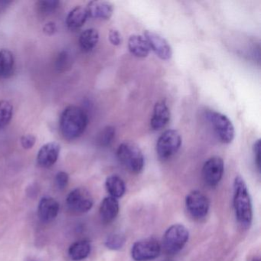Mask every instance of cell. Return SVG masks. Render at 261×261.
<instances>
[{
	"instance_id": "obj_1",
	"label": "cell",
	"mask_w": 261,
	"mask_h": 261,
	"mask_svg": "<svg viewBox=\"0 0 261 261\" xmlns=\"http://www.w3.org/2000/svg\"><path fill=\"white\" fill-rule=\"evenodd\" d=\"M88 123V115L82 108L68 107L61 116V134L67 140H75L84 134Z\"/></svg>"
},
{
	"instance_id": "obj_2",
	"label": "cell",
	"mask_w": 261,
	"mask_h": 261,
	"mask_svg": "<svg viewBox=\"0 0 261 261\" xmlns=\"http://www.w3.org/2000/svg\"><path fill=\"white\" fill-rule=\"evenodd\" d=\"M233 209L235 216L242 227H248L253 218L251 199L246 183L241 176L233 181Z\"/></svg>"
},
{
	"instance_id": "obj_3",
	"label": "cell",
	"mask_w": 261,
	"mask_h": 261,
	"mask_svg": "<svg viewBox=\"0 0 261 261\" xmlns=\"http://www.w3.org/2000/svg\"><path fill=\"white\" fill-rule=\"evenodd\" d=\"M117 156L120 164L131 173H140L144 168L143 152L133 142H125L120 144L117 149Z\"/></svg>"
},
{
	"instance_id": "obj_4",
	"label": "cell",
	"mask_w": 261,
	"mask_h": 261,
	"mask_svg": "<svg viewBox=\"0 0 261 261\" xmlns=\"http://www.w3.org/2000/svg\"><path fill=\"white\" fill-rule=\"evenodd\" d=\"M188 229L181 224H174L167 229L163 237V247L168 254L178 253L189 241Z\"/></svg>"
},
{
	"instance_id": "obj_5",
	"label": "cell",
	"mask_w": 261,
	"mask_h": 261,
	"mask_svg": "<svg viewBox=\"0 0 261 261\" xmlns=\"http://www.w3.org/2000/svg\"><path fill=\"white\" fill-rule=\"evenodd\" d=\"M181 137L175 129L165 131L156 143V152L162 160H167L173 156L181 147Z\"/></svg>"
},
{
	"instance_id": "obj_6",
	"label": "cell",
	"mask_w": 261,
	"mask_h": 261,
	"mask_svg": "<svg viewBox=\"0 0 261 261\" xmlns=\"http://www.w3.org/2000/svg\"><path fill=\"white\" fill-rule=\"evenodd\" d=\"M207 119L215 134L223 143L229 144L233 141L235 135L234 127L228 117L221 113L212 111L207 114Z\"/></svg>"
},
{
	"instance_id": "obj_7",
	"label": "cell",
	"mask_w": 261,
	"mask_h": 261,
	"mask_svg": "<svg viewBox=\"0 0 261 261\" xmlns=\"http://www.w3.org/2000/svg\"><path fill=\"white\" fill-rule=\"evenodd\" d=\"M162 247L154 238L137 241L131 249V256L135 261H149L160 256Z\"/></svg>"
},
{
	"instance_id": "obj_8",
	"label": "cell",
	"mask_w": 261,
	"mask_h": 261,
	"mask_svg": "<svg viewBox=\"0 0 261 261\" xmlns=\"http://www.w3.org/2000/svg\"><path fill=\"white\" fill-rule=\"evenodd\" d=\"M66 201L68 207L77 213L88 212L94 204L91 194L84 188H77L71 191L67 197Z\"/></svg>"
},
{
	"instance_id": "obj_9",
	"label": "cell",
	"mask_w": 261,
	"mask_h": 261,
	"mask_svg": "<svg viewBox=\"0 0 261 261\" xmlns=\"http://www.w3.org/2000/svg\"><path fill=\"white\" fill-rule=\"evenodd\" d=\"M186 206L188 212L193 218L201 219L207 215L210 204L202 192L192 191L186 197Z\"/></svg>"
},
{
	"instance_id": "obj_10",
	"label": "cell",
	"mask_w": 261,
	"mask_h": 261,
	"mask_svg": "<svg viewBox=\"0 0 261 261\" xmlns=\"http://www.w3.org/2000/svg\"><path fill=\"white\" fill-rule=\"evenodd\" d=\"M224 161L218 156L208 159L202 168L204 182L209 187H215L222 178L224 174Z\"/></svg>"
},
{
	"instance_id": "obj_11",
	"label": "cell",
	"mask_w": 261,
	"mask_h": 261,
	"mask_svg": "<svg viewBox=\"0 0 261 261\" xmlns=\"http://www.w3.org/2000/svg\"><path fill=\"white\" fill-rule=\"evenodd\" d=\"M144 38L149 44V48L162 60H169L172 56V50L169 42L160 35L152 31H146Z\"/></svg>"
},
{
	"instance_id": "obj_12",
	"label": "cell",
	"mask_w": 261,
	"mask_h": 261,
	"mask_svg": "<svg viewBox=\"0 0 261 261\" xmlns=\"http://www.w3.org/2000/svg\"><path fill=\"white\" fill-rule=\"evenodd\" d=\"M61 146L56 142H50L42 146L37 155V163L42 168H50L55 165L60 154Z\"/></svg>"
},
{
	"instance_id": "obj_13",
	"label": "cell",
	"mask_w": 261,
	"mask_h": 261,
	"mask_svg": "<svg viewBox=\"0 0 261 261\" xmlns=\"http://www.w3.org/2000/svg\"><path fill=\"white\" fill-rule=\"evenodd\" d=\"M60 205L55 198L44 197L39 201L38 206V215L44 222H49L57 217Z\"/></svg>"
},
{
	"instance_id": "obj_14",
	"label": "cell",
	"mask_w": 261,
	"mask_h": 261,
	"mask_svg": "<svg viewBox=\"0 0 261 261\" xmlns=\"http://www.w3.org/2000/svg\"><path fill=\"white\" fill-rule=\"evenodd\" d=\"M170 120V111L164 100H160L154 107L150 126L153 130L163 129Z\"/></svg>"
},
{
	"instance_id": "obj_15",
	"label": "cell",
	"mask_w": 261,
	"mask_h": 261,
	"mask_svg": "<svg viewBox=\"0 0 261 261\" xmlns=\"http://www.w3.org/2000/svg\"><path fill=\"white\" fill-rule=\"evenodd\" d=\"M86 8L88 16L94 19L108 20L114 13V6L108 1H91Z\"/></svg>"
},
{
	"instance_id": "obj_16",
	"label": "cell",
	"mask_w": 261,
	"mask_h": 261,
	"mask_svg": "<svg viewBox=\"0 0 261 261\" xmlns=\"http://www.w3.org/2000/svg\"><path fill=\"white\" fill-rule=\"evenodd\" d=\"M118 200L114 197H106L101 202L100 207V216L105 224H110L114 221L119 213Z\"/></svg>"
},
{
	"instance_id": "obj_17",
	"label": "cell",
	"mask_w": 261,
	"mask_h": 261,
	"mask_svg": "<svg viewBox=\"0 0 261 261\" xmlns=\"http://www.w3.org/2000/svg\"><path fill=\"white\" fill-rule=\"evenodd\" d=\"M128 48L133 56L140 59L147 57L151 50L146 39L138 35H133L129 37Z\"/></svg>"
},
{
	"instance_id": "obj_18",
	"label": "cell",
	"mask_w": 261,
	"mask_h": 261,
	"mask_svg": "<svg viewBox=\"0 0 261 261\" xmlns=\"http://www.w3.org/2000/svg\"><path fill=\"white\" fill-rule=\"evenodd\" d=\"M88 17L86 7L79 6L68 13L66 19L67 27L70 30H77L85 25Z\"/></svg>"
},
{
	"instance_id": "obj_19",
	"label": "cell",
	"mask_w": 261,
	"mask_h": 261,
	"mask_svg": "<svg viewBox=\"0 0 261 261\" xmlns=\"http://www.w3.org/2000/svg\"><path fill=\"white\" fill-rule=\"evenodd\" d=\"M91 246L88 241H79L70 246L68 255L72 260L80 261L89 256Z\"/></svg>"
},
{
	"instance_id": "obj_20",
	"label": "cell",
	"mask_w": 261,
	"mask_h": 261,
	"mask_svg": "<svg viewBox=\"0 0 261 261\" xmlns=\"http://www.w3.org/2000/svg\"><path fill=\"white\" fill-rule=\"evenodd\" d=\"M15 59L13 53L7 49L0 51V79L10 77L14 70Z\"/></svg>"
},
{
	"instance_id": "obj_21",
	"label": "cell",
	"mask_w": 261,
	"mask_h": 261,
	"mask_svg": "<svg viewBox=\"0 0 261 261\" xmlns=\"http://www.w3.org/2000/svg\"><path fill=\"white\" fill-rule=\"evenodd\" d=\"M99 33L94 29L85 30L79 38V45L82 51L85 53L91 51L95 48L99 42Z\"/></svg>"
},
{
	"instance_id": "obj_22",
	"label": "cell",
	"mask_w": 261,
	"mask_h": 261,
	"mask_svg": "<svg viewBox=\"0 0 261 261\" xmlns=\"http://www.w3.org/2000/svg\"><path fill=\"white\" fill-rule=\"evenodd\" d=\"M105 186L111 196L117 199L121 198L126 192V185L118 175H113L108 177L105 182Z\"/></svg>"
},
{
	"instance_id": "obj_23",
	"label": "cell",
	"mask_w": 261,
	"mask_h": 261,
	"mask_svg": "<svg viewBox=\"0 0 261 261\" xmlns=\"http://www.w3.org/2000/svg\"><path fill=\"white\" fill-rule=\"evenodd\" d=\"M13 105L7 100H0V129L5 127L13 118Z\"/></svg>"
},
{
	"instance_id": "obj_24",
	"label": "cell",
	"mask_w": 261,
	"mask_h": 261,
	"mask_svg": "<svg viewBox=\"0 0 261 261\" xmlns=\"http://www.w3.org/2000/svg\"><path fill=\"white\" fill-rule=\"evenodd\" d=\"M115 128L114 126H106L97 135V144L100 146H103V147L110 146L115 137Z\"/></svg>"
},
{
	"instance_id": "obj_25",
	"label": "cell",
	"mask_w": 261,
	"mask_h": 261,
	"mask_svg": "<svg viewBox=\"0 0 261 261\" xmlns=\"http://www.w3.org/2000/svg\"><path fill=\"white\" fill-rule=\"evenodd\" d=\"M125 238L120 233H112L107 238L105 246L110 250H118L123 247Z\"/></svg>"
},
{
	"instance_id": "obj_26",
	"label": "cell",
	"mask_w": 261,
	"mask_h": 261,
	"mask_svg": "<svg viewBox=\"0 0 261 261\" xmlns=\"http://www.w3.org/2000/svg\"><path fill=\"white\" fill-rule=\"evenodd\" d=\"M60 3L55 0H48V1H39L37 3V8L39 12L44 14H48L51 12L55 11L59 7Z\"/></svg>"
},
{
	"instance_id": "obj_27",
	"label": "cell",
	"mask_w": 261,
	"mask_h": 261,
	"mask_svg": "<svg viewBox=\"0 0 261 261\" xmlns=\"http://www.w3.org/2000/svg\"><path fill=\"white\" fill-rule=\"evenodd\" d=\"M69 61V54L66 51H61L59 56H58L57 61H56V67H57L58 69L62 71L68 66Z\"/></svg>"
},
{
	"instance_id": "obj_28",
	"label": "cell",
	"mask_w": 261,
	"mask_h": 261,
	"mask_svg": "<svg viewBox=\"0 0 261 261\" xmlns=\"http://www.w3.org/2000/svg\"><path fill=\"white\" fill-rule=\"evenodd\" d=\"M69 181V175L67 172H59L56 176V185L59 189H64Z\"/></svg>"
},
{
	"instance_id": "obj_29",
	"label": "cell",
	"mask_w": 261,
	"mask_h": 261,
	"mask_svg": "<svg viewBox=\"0 0 261 261\" xmlns=\"http://www.w3.org/2000/svg\"><path fill=\"white\" fill-rule=\"evenodd\" d=\"M21 145L25 149H32L36 143V138L34 135L27 134L21 137Z\"/></svg>"
},
{
	"instance_id": "obj_30",
	"label": "cell",
	"mask_w": 261,
	"mask_h": 261,
	"mask_svg": "<svg viewBox=\"0 0 261 261\" xmlns=\"http://www.w3.org/2000/svg\"><path fill=\"white\" fill-rule=\"evenodd\" d=\"M109 40L112 45L118 46L122 43V36L117 30H111L109 33Z\"/></svg>"
},
{
	"instance_id": "obj_31",
	"label": "cell",
	"mask_w": 261,
	"mask_h": 261,
	"mask_svg": "<svg viewBox=\"0 0 261 261\" xmlns=\"http://www.w3.org/2000/svg\"><path fill=\"white\" fill-rule=\"evenodd\" d=\"M253 152H254L255 162H256V166L259 169L260 166V141L258 140L253 146Z\"/></svg>"
},
{
	"instance_id": "obj_32",
	"label": "cell",
	"mask_w": 261,
	"mask_h": 261,
	"mask_svg": "<svg viewBox=\"0 0 261 261\" xmlns=\"http://www.w3.org/2000/svg\"><path fill=\"white\" fill-rule=\"evenodd\" d=\"M43 31L45 34L48 36H53L57 31V27L56 24L53 22H49L48 23L45 24L43 27Z\"/></svg>"
},
{
	"instance_id": "obj_33",
	"label": "cell",
	"mask_w": 261,
	"mask_h": 261,
	"mask_svg": "<svg viewBox=\"0 0 261 261\" xmlns=\"http://www.w3.org/2000/svg\"><path fill=\"white\" fill-rule=\"evenodd\" d=\"M25 261H38L37 259H33V258H27Z\"/></svg>"
},
{
	"instance_id": "obj_34",
	"label": "cell",
	"mask_w": 261,
	"mask_h": 261,
	"mask_svg": "<svg viewBox=\"0 0 261 261\" xmlns=\"http://www.w3.org/2000/svg\"><path fill=\"white\" fill-rule=\"evenodd\" d=\"M250 261H260L259 259H257V258H254V259H252V260Z\"/></svg>"
}]
</instances>
